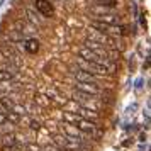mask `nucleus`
Returning <instances> with one entry per match:
<instances>
[{
    "mask_svg": "<svg viewBox=\"0 0 151 151\" xmlns=\"http://www.w3.org/2000/svg\"><path fill=\"white\" fill-rule=\"evenodd\" d=\"M88 39L90 41H95L99 42L100 46L107 49H116L117 48V42H116V37H110V36H105L102 32H97L95 29H90L88 31Z\"/></svg>",
    "mask_w": 151,
    "mask_h": 151,
    "instance_id": "f257e3e1",
    "label": "nucleus"
},
{
    "mask_svg": "<svg viewBox=\"0 0 151 151\" xmlns=\"http://www.w3.org/2000/svg\"><path fill=\"white\" fill-rule=\"evenodd\" d=\"M92 29H95L97 32H102L105 36H110V37H119V36L124 34V29L121 26H109V24H102V22L92 21Z\"/></svg>",
    "mask_w": 151,
    "mask_h": 151,
    "instance_id": "f03ea898",
    "label": "nucleus"
},
{
    "mask_svg": "<svg viewBox=\"0 0 151 151\" xmlns=\"http://www.w3.org/2000/svg\"><path fill=\"white\" fill-rule=\"evenodd\" d=\"M76 127L82 131L83 134H87V136L93 137V139H99V137H102V129H99V126H97L95 122H92V121H85V119H82L80 122L76 124Z\"/></svg>",
    "mask_w": 151,
    "mask_h": 151,
    "instance_id": "7ed1b4c3",
    "label": "nucleus"
},
{
    "mask_svg": "<svg viewBox=\"0 0 151 151\" xmlns=\"http://www.w3.org/2000/svg\"><path fill=\"white\" fill-rule=\"evenodd\" d=\"M76 92H82V93H88V95L93 97H100L104 90L100 88V85H95V83H85V82H76L75 83Z\"/></svg>",
    "mask_w": 151,
    "mask_h": 151,
    "instance_id": "20e7f679",
    "label": "nucleus"
},
{
    "mask_svg": "<svg viewBox=\"0 0 151 151\" xmlns=\"http://www.w3.org/2000/svg\"><path fill=\"white\" fill-rule=\"evenodd\" d=\"M78 56L82 58V60H85V61H92V63H102V65H105V63H109L107 60H104V58H100V56L97 55L95 51H92V49L85 48V46H82V48L78 49Z\"/></svg>",
    "mask_w": 151,
    "mask_h": 151,
    "instance_id": "39448f33",
    "label": "nucleus"
},
{
    "mask_svg": "<svg viewBox=\"0 0 151 151\" xmlns=\"http://www.w3.org/2000/svg\"><path fill=\"white\" fill-rule=\"evenodd\" d=\"M73 75H75L76 82L95 83V85H99V80L102 78V76H95V75H92V73H87V71H83V70H80V68H75V70H73Z\"/></svg>",
    "mask_w": 151,
    "mask_h": 151,
    "instance_id": "423d86ee",
    "label": "nucleus"
},
{
    "mask_svg": "<svg viewBox=\"0 0 151 151\" xmlns=\"http://www.w3.org/2000/svg\"><path fill=\"white\" fill-rule=\"evenodd\" d=\"M36 10L39 15H44V17H51L55 14V7L49 0H36Z\"/></svg>",
    "mask_w": 151,
    "mask_h": 151,
    "instance_id": "0eeeda50",
    "label": "nucleus"
},
{
    "mask_svg": "<svg viewBox=\"0 0 151 151\" xmlns=\"http://www.w3.org/2000/svg\"><path fill=\"white\" fill-rule=\"evenodd\" d=\"M93 21L102 22V24H109V26H119V24H121V19H119V15H114V14L95 15V19H93Z\"/></svg>",
    "mask_w": 151,
    "mask_h": 151,
    "instance_id": "6e6552de",
    "label": "nucleus"
},
{
    "mask_svg": "<svg viewBox=\"0 0 151 151\" xmlns=\"http://www.w3.org/2000/svg\"><path fill=\"white\" fill-rule=\"evenodd\" d=\"M26 15H27V21L31 22L32 26H36V27H41L42 26L41 15L37 14V12H34V9H26Z\"/></svg>",
    "mask_w": 151,
    "mask_h": 151,
    "instance_id": "1a4fd4ad",
    "label": "nucleus"
},
{
    "mask_svg": "<svg viewBox=\"0 0 151 151\" xmlns=\"http://www.w3.org/2000/svg\"><path fill=\"white\" fill-rule=\"evenodd\" d=\"M76 114L82 117V119H85V121H92V122L99 121V117H100V116H99V112H93V110H88V109H83V107H80Z\"/></svg>",
    "mask_w": 151,
    "mask_h": 151,
    "instance_id": "9d476101",
    "label": "nucleus"
},
{
    "mask_svg": "<svg viewBox=\"0 0 151 151\" xmlns=\"http://www.w3.org/2000/svg\"><path fill=\"white\" fill-rule=\"evenodd\" d=\"M24 49L27 51L29 55H36L39 51V41L34 39V37H29V39L24 41Z\"/></svg>",
    "mask_w": 151,
    "mask_h": 151,
    "instance_id": "9b49d317",
    "label": "nucleus"
},
{
    "mask_svg": "<svg viewBox=\"0 0 151 151\" xmlns=\"http://www.w3.org/2000/svg\"><path fill=\"white\" fill-rule=\"evenodd\" d=\"M63 121L66 124H78L80 121H82V117L78 116L76 112H71V110H66V112H63Z\"/></svg>",
    "mask_w": 151,
    "mask_h": 151,
    "instance_id": "f8f14e48",
    "label": "nucleus"
},
{
    "mask_svg": "<svg viewBox=\"0 0 151 151\" xmlns=\"http://www.w3.org/2000/svg\"><path fill=\"white\" fill-rule=\"evenodd\" d=\"M17 144V136L14 132H9V134H2L0 136V146H12Z\"/></svg>",
    "mask_w": 151,
    "mask_h": 151,
    "instance_id": "ddd939ff",
    "label": "nucleus"
},
{
    "mask_svg": "<svg viewBox=\"0 0 151 151\" xmlns=\"http://www.w3.org/2000/svg\"><path fill=\"white\" fill-rule=\"evenodd\" d=\"M5 119H7V122L14 124V126L21 122V116H17V114H15V112H12V110L5 112Z\"/></svg>",
    "mask_w": 151,
    "mask_h": 151,
    "instance_id": "4468645a",
    "label": "nucleus"
},
{
    "mask_svg": "<svg viewBox=\"0 0 151 151\" xmlns=\"http://www.w3.org/2000/svg\"><path fill=\"white\" fill-rule=\"evenodd\" d=\"M65 143H66V136L65 134H58V136L53 137V144L56 148H65Z\"/></svg>",
    "mask_w": 151,
    "mask_h": 151,
    "instance_id": "2eb2a0df",
    "label": "nucleus"
},
{
    "mask_svg": "<svg viewBox=\"0 0 151 151\" xmlns=\"http://www.w3.org/2000/svg\"><path fill=\"white\" fill-rule=\"evenodd\" d=\"M0 104H2V107H4L5 110H10L12 107H14L15 102L10 99V97H2V99H0Z\"/></svg>",
    "mask_w": 151,
    "mask_h": 151,
    "instance_id": "dca6fc26",
    "label": "nucleus"
},
{
    "mask_svg": "<svg viewBox=\"0 0 151 151\" xmlns=\"http://www.w3.org/2000/svg\"><path fill=\"white\" fill-rule=\"evenodd\" d=\"M95 5H100V7H107V9H112L117 5L116 0H97Z\"/></svg>",
    "mask_w": 151,
    "mask_h": 151,
    "instance_id": "f3484780",
    "label": "nucleus"
},
{
    "mask_svg": "<svg viewBox=\"0 0 151 151\" xmlns=\"http://www.w3.org/2000/svg\"><path fill=\"white\" fill-rule=\"evenodd\" d=\"M14 129H15V126H14V124H10V122H5V124H2V126H0V132H2V134L14 132Z\"/></svg>",
    "mask_w": 151,
    "mask_h": 151,
    "instance_id": "a211bd4d",
    "label": "nucleus"
},
{
    "mask_svg": "<svg viewBox=\"0 0 151 151\" xmlns=\"http://www.w3.org/2000/svg\"><path fill=\"white\" fill-rule=\"evenodd\" d=\"M12 112H15V114H17V116H26V114H27V112H26V107H24V105H21V104H14V107H12Z\"/></svg>",
    "mask_w": 151,
    "mask_h": 151,
    "instance_id": "6ab92c4d",
    "label": "nucleus"
},
{
    "mask_svg": "<svg viewBox=\"0 0 151 151\" xmlns=\"http://www.w3.org/2000/svg\"><path fill=\"white\" fill-rule=\"evenodd\" d=\"M15 75H12V73H7V71H0V83L4 82H10L12 78H14Z\"/></svg>",
    "mask_w": 151,
    "mask_h": 151,
    "instance_id": "aec40b11",
    "label": "nucleus"
},
{
    "mask_svg": "<svg viewBox=\"0 0 151 151\" xmlns=\"http://www.w3.org/2000/svg\"><path fill=\"white\" fill-rule=\"evenodd\" d=\"M2 151H24L21 144H12V146H2Z\"/></svg>",
    "mask_w": 151,
    "mask_h": 151,
    "instance_id": "412c9836",
    "label": "nucleus"
},
{
    "mask_svg": "<svg viewBox=\"0 0 151 151\" xmlns=\"http://www.w3.org/2000/svg\"><path fill=\"white\" fill-rule=\"evenodd\" d=\"M36 100L41 104L42 107H46V105H49V104H51V99H46V97H37Z\"/></svg>",
    "mask_w": 151,
    "mask_h": 151,
    "instance_id": "4be33fe9",
    "label": "nucleus"
},
{
    "mask_svg": "<svg viewBox=\"0 0 151 151\" xmlns=\"http://www.w3.org/2000/svg\"><path fill=\"white\" fill-rule=\"evenodd\" d=\"M26 150L27 151H41V148H39L37 144H34V143H27L26 144Z\"/></svg>",
    "mask_w": 151,
    "mask_h": 151,
    "instance_id": "5701e85b",
    "label": "nucleus"
},
{
    "mask_svg": "<svg viewBox=\"0 0 151 151\" xmlns=\"http://www.w3.org/2000/svg\"><path fill=\"white\" fill-rule=\"evenodd\" d=\"M29 127L34 129V131H37V129H41V124L37 122V121H31V122H29Z\"/></svg>",
    "mask_w": 151,
    "mask_h": 151,
    "instance_id": "b1692460",
    "label": "nucleus"
},
{
    "mask_svg": "<svg viewBox=\"0 0 151 151\" xmlns=\"http://www.w3.org/2000/svg\"><path fill=\"white\" fill-rule=\"evenodd\" d=\"M41 151H60V148H56L55 144H51V146H49V144H46Z\"/></svg>",
    "mask_w": 151,
    "mask_h": 151,
    "instance_id": "393cba45",
    "label": "nucleus"
},
{
    "mask_svg": "<svg viewBox=\"0 0 151 151\" xmlns=\"http://www.w3.org/2000/svg\"><path fill=\"white\" fill-rule=\"evenodd\" d=\"M136 110H137V104H132V105H129V107H127V110H126V112H127V114H134Z\"/></svg>",
    "mask_w": 151,
    "mask_h": 151,
    "instance_id": "a878e982",
    "label": "nucleus"
},
{
    "mask_svg": "<svg viewBox=\"0 0 151 151\" xmlns=\"http://www.w3.org/2000/svg\"><path fill=\"white\" fill-rule=\"evenodd\" d=\"M141 88H143V78H139L136 82V90H141Z\"/></svg>",
    "mask_w": 151,
    "mask_h": 151,
    "instance_id": "bb28decb",
    "label": "nucleus"
},
{
    "mask_svg": "<svg viewBox=\"0 0 151 151\" xmlns=\"http://www.w3.org/2000/svg\"><path fill=\"white\" fill-rule=\"evenodd\" d=\"M7 122V119H5V114H0V126L2 124H5Z\"/></svg>",
    "mask_w": 151,
    "mask_h": 151,
    "instance_id": "cd10ccee",
    "label": "nucleus"
},
{
    "mask_svg": "<svg viewBox=\"0 0 151 151\" xmlns=\"http://www.w3.org/2000/svg\"><path fill=\"white\" fill-rule=\"evenodd\" d=\"M2 4H4V0H0V5H2Z\"/></svg>",
    "mask_w": 151,
    "mask_h": 151,
    "instance_id": "c85d7f7f",
    "label": "nucleus"
}]
</instances>
